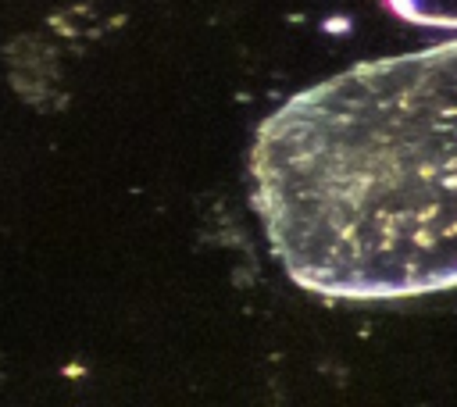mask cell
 <instances>
[{"label":"cell","instance_id":"obj_1","mask_svg":"<svg viewBox=\"0 0 457 407\" xmlns=\"http://www.w3.org/2000/svg\"><path fill=\"white\" fill-rule=\"evenodd\" d=\"M250 179L296 286L328 300L457 289V39L289 96L257 125Z\"/></svg>","mask_w":457,"mask_h":407},{"label":"cell","instance_id":"obj_2","mask_svg":"<svg viewBox=\"0 0 457 407\" xmlns=\"http://www.w3.org/2000/svg\"><path fill=\"white\" fill-rule=\"evenodd\" d=\"M393 14L428 29H457V0H386Z\"/></svg>","mask_w":457,"mask_h":407}]
</instances>
